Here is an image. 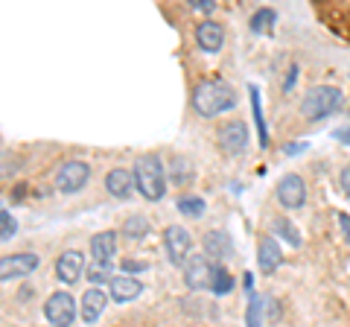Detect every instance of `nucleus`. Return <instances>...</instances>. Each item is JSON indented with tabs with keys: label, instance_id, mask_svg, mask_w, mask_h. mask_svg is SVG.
<instances>
[{
	"label": "nucleus",
	"instance_id": "26",
	"mask_svg": "<svg viewBox=\"0 0 350 327\" xmlns=\"http://www.w3.org/2000/svg\"><path fill=\"white\" fill-rule=\"evenodd\" d=\"M231 289H234V275H231V272H228L222 263H219L211 292H213V296H228V292H231Z\"/></svg>",
	"mask_w": 350,
	"mask_h": 327
},
{
	"label": "nucleus",
	"instance_id": "36",
	"mask_svg": "<svg viewBox=\"0 0 350 327\" xmlns=\"http://www.w3.org/2000/svg\"><path fill=\"white\" fill-rule=\"evenodd\" d=\"M283 152H286V155H301V152H306V144H286Z\"/></svg>",
	"mask_w": 350,
	"mask_h": 327
},
{
	"label": "nucleus",
	"instance_id": "34",
	"mask_svg": "<svg viewBox=\"0 0 350 327\" xmlns=\"http://www.w3.org/2000/svg\"><path fill=\"white\" fill-rule=\"evenodd\" d=\"M262 315H266V319H271V322H275L278 315H280V310H278L275 298H266V304H262Z\"/></svg>",
	"mask_w": 350,
	"mask_h": 327
},
{
	"label": "nucleus",
	"instance_id": "14",
	"mask_svg": "<svg viewBox=\"0 0 350 327\" xmlns=\"http://www.w3.org/2000/svg\"><path fill=\"white\" fill-rule=\"evenodd\" d=\"M257 266H260L262 275H275V272L283 266V252H280L275 234H269V237L260 239V246H257Z\"/></svg>",
	"mask_w": 350,
	"mask_h": 327
},
{
	"label": "nucleus",
	"instance_id": "38",
	"mask_svg": "<svg viewBox=\"0 0 350 327\" xmlns=\"http://www.w3.org/2000/svg\"><path fill=\"white\" fill-rule=\"evenodd\" d=\"M243 287L251 292V287H254V280H251V275H248V272H245V275H243Z\"/></svg>",
	"mask_w": 350,
	"mask_h": 327
},
{
	"label": "nucleus",
	"instance_id": "31",
	"mask_svg": "<svg viewBox=\"0 0 350 327\" xmlns=\"http://www.w3.org/2000/svg\"><path fill=\"white\" fill-rule=\"evenodd\" d=\"M338 190H342L350 199V164H345L342 172H338Z\"/></svg>",
	"mask_w": 350,
	"mask_h": 327
},
{
	"label": "nucleus",
	"instance_id": "7",
	"mask_svg": "<svg viewBox=\"0 0 350 327\" xmlns=\"http://www.w3.org/2000/svg\"><path fill=\"white\" fill-rule=\"evenodd\" d=\"M79 315V307H76V298L70 292H53V296L44 301V319L50 324H59V327H70Z\"/></svg>",
	"mask_w": 350,
	"mask_h": 327
},
{
	"label": "nucleus",
	"instance_id": "9",
	"mask_svg": "<svg viewBox=\"0 0 350 327\" xmlns=\"http://www.w3.org/2000/svg\"><path fill=\"white\" fill-rule=\"evenodd\" d=\"M216 144L225 155H231V158L243 155V152L248 149V126L243 123V120H228V123L216 132Z\"/></svg>",
	"mask_w": 350,
	"mask_h": 327
},
{
	"label": "nucleus",
	"instance_id": "10",
	"mask_svg": "<svg viewBox=\"0 0 350 327\" xmlns=\"http://www.w3.org/2000/svg\"><path fill=\"white\" fill-rule=\"evenodd\" d=\"M275 196H278V205L286 211H298L306 205V184L298 172H289V176H283L275 187Z\"/></svg>",
	"mask_w": 350,
	"mask_h": 327
},
{
	"label": "nucleus",
	"instance_id": "3",
	"mask_svg": "<svg viewBox=\"0 0 350 327\" xmlns=\"http://www.w3.org/2000/svg\"><path fill=\"white\" fill-rule=\"evenodd\" d=\"M342 108V88L336 85H312L301 100V117L306 123H321Z\"/></svg>",
	"mask_w": 350,
	"mask_h": 327
},
{
	"label": "nucleus",
	"instance_id": "17",
	"mask_svg": "<svg viewBox=\"0 0 350 327\" xmlns=\"http://www.w3.org/2000/svg\"><path fill=\"white\" fill-rule=\"evenodd\" d=\"M105 190H108V196H114V199H129L131 190H135V172L114 167L105 176Z\"/></svg>",
	"mask_w": 350,
	"mask_h": 327
},
{
	"label": "nucleus",
	"instance_id": "39",
	"mask_svg": "<svg viewBox=\"0 0 350 327\" xmlns=\"http://www.w3.org/2000/svg\"><path fill=\"white\" fill-rule=\"evenodd\" d=\"M6 213V205H3V199H0V216H3Z\"/></svg>",
	"mask_w": 350,
	"mask_h": 327
},
{
	"label": "nucleus",
	"instance_id": "24",
	"mask_svg": "<svg viewBox=\"0 0 350 327\" xmlns=\"http://www.w3.org/2000/svg\"><path fill=\"white\" fill-rule=\"evenodd\" d=\"M85 275H88V280L91 283H108L111 280V260H94L91 266H85Z\"/></svg>",
	"mask_w": 350,
	"mask_h": 327
},
{
	"label": "nucleus",
	"instance_id": "27",
	"mask_svg": "<svg viewBox=\"0 0 350 327\" xmlns=\"http://www.w3.org/2000/svg\"><path fill=\"white\" fill-rule=\"evenodd\" d=\"M262 304H266V298H260L251 292V298H248V313H245V324L251 327H257L262 322Z\"/></svg>",
	"mask_w": 350,
	"mask_h": 327
},
{
	"label": "nucleus",
	"instance_id": "29",
	"mask_svg": "<svg viewBox=\"0 0 350 327\" xmlns=\"http://www.w3.org/2000/svg\"><path fill=\"white\" fill-rule=\"evenodd\" d=\"M21 167V164L15 161V158H9V155H3V158H0V179H9V176H12V172Z\"/></svg>",
	"mask_w": 350,
	"mask_h": 327
},
{
	"label": "nucleus",
	"instance_id": "5",
	"mask_svg": "<svg viewBox=\"0 0 350 327\" xmlns=\"http://www.w3.org/2000/svg\"><path fill=\"white\" fill-rule=\"evenodd\" d=\"M88 179H91V164L88 161H79V158H70V161H64L59 172H56V190L64 193V196H70V193H79Z\"/></svg>",
	"mask_w": 350,
	"mask_h": 327
},
{
	"label": "nucleus",
	"instance_id": "16",
	"mask_svg": "<svg viewBox=\"0 0 350 327\" xmlns=\"http://www.w3.org/2000/svg\"><path fill=\"white\" fill-rule=\"evenodd\" d=\"M111 301V298H105V292L103 289H88L85 296H82V304H79V315H82V322L85 324H96L100 322V315L105 313V304Z\"/></svg>",
	"mask_w": 350,
	"mask_h": 327
},
{
	"label": "nucleus",
	"instance_id": "32",
	"mask_svg": "<svg viewBox=\"0 0 350 327\" xmlns=\"http://www.w3.org/2000/svg\"><path fill=\"white\" fill-rule=\"evenodd\" d=\"M120 269H123V272H131V275H137V272H146L149 266L144 263V260H123V263H120Z\"/></svg>",
	"mask_w": 350,
	"mask_h": 327
},
{
	"label": "nucleus",
	"instance_id": "28",
	"mask_svg": "<svg viewBox=\"0 0 350 327\" xmlns=\"http://www.w3.org/2000/svg\"><path fill=\"white\" fill-rule=\"evenodd\" d=\"M18 234V222L12 220L9 213L0 216V243H6V239H12Z\"/></svg>",
	"mask_w": 350,
	"mask_h": 327
},
{
	"label": "nucleus",
	"instance_id": "33",
	"mask_svg": "<svg viewBox=\"0 0 350 327\" xmlns=\"http://www.w3.org/2000/svg\"><path fill=\"white\" fill-rule=\"evenodd\" d=\"M338 231H342V239L350 246V213H338Z\"/></svg>",
	"mask_w": 350,
	"mask_h": 327
},
{
	"label": "nucleus",
	"instance_id": "35",
	"mask_svg": "<svg viewBox=\"0 0 350 327\" xmlns=\"http://www.w3.org/2000/svg\"><path fill=\"white\" fill-rule=\"evenodd\" d=\"M333 138L338 140V144H345V146H350V126H338L336 132H333Z\"/></svg>",
	"mask_w": 350,
	"mask_h": 327
},
{
	"label": "nucleus",
	"instance_id": "19",
	"mask_svg": "<svg viewBox=\"0 0 350 327\" xmlns=\"http://www.w3.org/2000/svg\"><path fill=\"white\" fill-rule=\"evenodd\" d=\"M269 231L275 234L278 239H283V243H289L292 248H301V243H304V237H301V231L295 228L286 216H275V220L269 222Z\"/></svg>",
	"mask_w": 350,
	"mask_h": 327
},
{
	"label": "nucleus",
	"instance_id": "4",
	"mask_svg": "<svg viewBox=\"0 0 350 327\" xmlns=\"http://www.w3.org/2000/svg\"><path fill=\"white\" fill-rule=\"evenodd\" d=\"M181 269H184V283H187V289H193V292H211L219 263H216V260H211L207 254H190V260Z\"/></svg>",
	"mask_w": 350,
	"mask_h": 327
},
{
	"label": "nucleus",
	"instance_id": "6",
	"mask_svg": "<svg viewBox=\"0 0 350 327\" xmlns=\"http://www.w3.org/2000/svg\"><path fill=\"white\" fill-rule=\"evenodd\" d=\"M163 248H167V257L172 266H184L193 254V237L184 225H170L167 231H163Z\"/></svg>",
	"mask_w": 350,
	"mask_h": 327
},
{
	"label": "nucleus",
	"instance_id": "15",
	"mask_svg": "<svg viewBox=\"0 0 350 327\" xmlns=\"http://www.w3.org/2000/svg\"><path fill=\"white\" fill-rule=\"evenodd\" d=\"M196 44L199 50L204 53H219L225 47V29L219 21H202L199 27H196Z\"/></svg>",
	"mask_w": 350,
	"mask_h": 327
},
{
	"label": "nucleus",
	"instance_id": "12",
	"mask_svg": "<svg viewBox=\"0 0 350 327\" xmlns=\"http://www.w3.org/2000/svg\"><path fill=\"white\" fill-rule=\"evenodd\" d=\"M202 248H204L207 257L216 260V263H222V260H231L234 257V239H231V234L219 231V228H213V231L204 234Z\"/></svg>",
	"mask_w": 350,
	"mask_h": 327
},
{
	"label": "nucleus",
	"instance_id": "30",
	"mask_svg": "<svg viewBox=\"0 0 350 327\" xmlns=\"http://www.w3.org/2000/svg\"><path fill=\"white\" fill-rule=\"evenodd\" d=\"M187 3L196 9V12H202V15H211L216 9V0H187Z\"/></svg>",
	"mask_w": 350,
	"mask_h": 327
},
{
	"label": "nucleus",
	"instance_id": "23",
	"mask_svg": "<svg viewBox=\"0 0 350 327\" xmlns=\"http://www.w3.org/2000/svg\"><path fill=\"white\" fill-rule=\"evenodd\" d=\"M149 231H152V228H149L146 216H129V220L123 222V237L126 239H144Z\"/></svg>",
	"mask_w": 350,
	"mask_h": 327
},
{
	"label": "nucleus",
	"instance_id": "25",
	"mask_svg": "<svg viewBox=\"0 0 350 327\" xmlns=\"http://www.w3.org/2000/svg\"><path fill=\"white\" fill-rule=\"evenodd\" d=\"M178 213L187 216V220H199V216H204V199H199V196H181Z\"/></svg>",
	"mask_w": 350,
	"mask_h": 327
},
{
	"label": "nucleus",
	"instance_id": "20",
	"mask_svg": "<svg viewBox=\"0 0 350 327\" xmlns=\"http://www.w3.org/2000/svg\"><path fill=\"white\" fill-rule=\"evenodd\" d=\"M275 21H278V12H275V9L262 6V9H257V12L251 15L248 27H251V32H254V36H269V32L275 29Z\"/></svg>",
	"mask_w": 350,
	"mask_h": 327
},
{
	"label": "nucleus",
	"instance_id": "37",
	"mask_svg": "<svg viewBox=\"0 0 350 327\" xmlns=\"http://www.w3.org/2000/svg\"><path fill=\"white\" fill-rule=\"evenodd\" d=\"M295 79H298V68H295V64H292V70H289V76H286V85H283V91H292Z\"/></svg>",
	"mask_w": 350,
	"mask_h": 327
},
{
	"label": "nucleus",
	"instance_id": "22",
	"mask_svg": "<svg viewBox=\"0 0 350 327\" xmlns=\"http://www.w3.org/2000/svg\"><path fill=\"white\" fill-rule=\"evenodd\" d=\"M251 108H254V123H257V132H260V146L266 149L269 146V129H266V117H262V105H260V91L251 85Z\"/></svg>",
	"mask_w": 350,
	"mask_h": 327
},
{
	"label": "nucleus",
	"instance_id": "2",
	"mask_svg": "<svg viewBox=\"0 0 350 327\" xmlns=\"http://www.w3.org/2000/svg\"><path fill=\"white\" fill-rule=\"evenodd\" d=\"M135 187L149 202H161L167 196V170L158 155H140L135 161Z\"/></svg>",
	"mask_w": 350,
	"mask_h": 327
},
{
	"label": "nucleus",
	"instance_id": "21",
	"mask_svg": "<svg viewBox=\"0 0 350 327\" xmlns=\"http://www.w3.org/2000/svg\"><path fill=\"white\" fill-rule=\"evenodd\" d=\"M196 176V170H193V164L187 158H172L170 164V179L172 184H190Z\"/></svg>",
	"mask_w": 350,
	"mask_h": 327
},
{
	"label": "nucleus",
	"instance_id": "1",
	"mask_svg": "<svg viewBox=\"0 0 350 327\" xmlns=\"http://www.w3.org/2000/svg\"><path fill=\"white\" fill-rule=\"evenodd\" d=\"M193 108H196V114H199V117L213 120V117L237 108V91L225 79H219V76H207V79L196 82V88H193Z\"/></svg>",
	"mask_w": 350,
	"mask_h": 327
},
{
	"label": "nucleus",
	"instance_id": "13",
	"mask_svg": "<svg viewBox=\"0 0 350 327\" xmlns=\"http://www.w3.org/2000/svg\"><path fill=\"white\" fill-rule=\"evenodd\" d=\"M85 275V254L76 252V248H68V252H62L59 260H56V278L62 283H76Z\"/></svg>",
	"mask_w": 350,
	"mask_h": 327
},
{
	"label": "nucleus",
	"instance_id": "11",
	"mask_svg": "<svg viewBox=\"0 0 350 327\" xmlns=\"http://www.w3.org/2000/svg\"><path fill=\"white\" fill-rule=\"evenodd\" d=\"M140 292H144V283L131 275V272H123V275H111V280H108V298H111L114 304L135 301Z\"/></svg>",
	"mask_w": 350,
	"mask_h": 327
},
{
	"label": "nucleus",
	"instance_id": "8",
	"mask_svg": "<svg viewBox=\"0 0 350 327\" xmlns=\"http://www.w3.org/2000/svg\"><path fill=\"white\" fill-rule=\"evenodd\" d=\"M38 266H41V257L32 254V252H18V254L0 257V283H6V280H24Z\"/></svg>",
	"mask_w": 350,
	"mask_h": 327
},
{
	"label": "nucleus",
	"instance_id": "18",
	"mask_svg": "<svg viewBox=\"0 0 350 327\" xmlns=\"http://www.w3.org/2000/svg\"><path fill=\"white\" fill-rule=\"evenodd\" d=\"M91 254L94 260H114L117 254V234L114 231H100L91 237Z\"/></svg>",
	"mask_w": 350,
	"mask_h": 327
}]
</instances>
